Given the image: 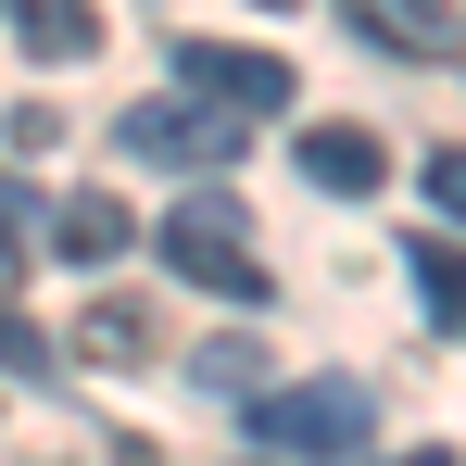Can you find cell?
<instances>
[{
	"mask_svg": "<svg viewBox=\"0 0 466 466\" xmlns=\"http://www.w3.org/2000/svg\"><path fill=\"white\" fill-rule=\"evenodd\" d=\"M0 366H51V340H38V328H25L13 303H0Z\"/></svg>",
	"mask_w": 466,
	"mask_h": 466,
	"instance_id": "4fadbf2b",
	"label": "cell"
},
{
	"mask_svg": "<svg viewBox=\"0 0 466 466\" xmlns=\"http://www.w3.org/2000/svg\"><path fill=\"white\" fill-rule=\"evenodd\" d=\"M189 379H202V390H228V403H252L265 353H252V340H202V353H189Z\"/></svg>",
	"mask_w": 466,
	"mask_h": 466,
	"instance_id": "8fae6325",
	"label": "cell"
},
{
	"mask_svg": "<svg viewBox=\"0 0 466 466\" xmlns=\"http://www.w3.org/2000/svg\"><path fill=\"white\" fill-rule=\"evenodd\" d=\"M265 13H303V0H265Z\"/></svg>",
	"mask_w": 466,
	"mask_h": 466,
	"instance_id": "e0dca14e",
	"label": "cell"
},
{
	"mask_svg": "<svg viewBox=\"0 0 466 466\" xmlns=\"http://www.w3.org/2000/svg\"><path fill=\"white\" fill-rule=\"evenodd\" d=\"M13 228H25V189H13V177H0V252H13Z\"/></svg>",
	"mask_w": 466,
	"mask_h": 466,
	"instance_id": "5bb4252c",
	"label": "cell"
},
{
	"mask_svg": "<svg viewBox=\"0 0 466 466\" xmlns=\"http://www.w3.org/2000/svg\"><path fill=\"white\" fill-rule=\"evenodd\" d=\"M303 177L353 202V189H379V177H390V152L366 139V127H303Z\"/></svg>",
	"mask_w": 466,
	"mask_h": 466,
	"instance_id": "8992f818",
	"label": "cell"
},
{
	"mask_svg": "<svg viewBox=\"0 0 466 466\" xmlns=\"http://www.w3.org/2000/svg\"><path fill=\"white\" fill-rule=\"evenodd\" d=\"M340 13H353V38H379L403 64H441L454 51V0H340Z\"/></svg>",
	"mask_w": 466,
	"mask_h": 466,
	"instance_id": "5b68a950",
	"label": "cell"
},
{
	"mask_svg": "<svg viewBox=\"0 0 466 466\" xmlns=\"http://www.w3.org/2000/svg\"><path fill=\"white\" fill-rule=\"evenodd\" d=\"M152 303H88L76 315V366H152Z\"/></svg>",
	"mask_w": 466,
	"mask_h": 466,
	"instance_id": "ba28073f",
	"label": "cell"
},
{
	"mask_svg": "<svg viewBox=\"0 0 466 466\" xmlns=\"http://www.w3.org/2000/svg\"><path fill=\"white\" fill-rule=\"evenodd\" d=\"M403 265H416V290H429V315H441V328H466V239H416Z\"/></svg>",
	"mask_w": 466,
	"mask_h": 466,
	"instance_id": "30bf717a",
	"label": "cell"
},
{
	"mask_svg": "<svg viewBox=\"0 0 466 466\" xmlns=\"http://www.w3.org/2000/svg\"><path fill=\"white\" fill-rule=\"evenodd\" d=\"M0 290H13V252H0Z\"/></svg>",
	"mask_w": 466,
	"mask_h": 466,
	"instance_id": "2e32d148",
	"label": "cell"
},
{
	"mask_svg": "<svg viewBox=\"0 0 466 466\" xmlns=\"http://www.w3.org/2000/svg\"><path fill=\"white\" fill-rule=\"evenodd\" d=\"M177 101H202V114H278L290 101V64H265V51H239V38H177Z\"/></svg>",
	"mask_w": 466,
	"mask_h": 466,
	"instance_id": "3957f363",
	"label": "cell"
},
{
	"mask_svg": "<svg viewBox=\"0 0 466 466\" xmlns=\"http://www.w3.org/2000/svg\"><path fill=\"white\" fill-rule=\"evenodd\" d=\"M429 202H441V215L466 228V152H429Z\"/></svg>",
	"mask_w": 466,
	"mask_h": 466,
	"instance_id": "7c38bea8",
	"label": "cell"
},
{
	"mask_svg": "<svg viewBox=\"0 0 466 466\" xmlns=\"http://www.w3.org/2000/svg\"><path fill=\"white\" fill-rule=\"evenodd\" d=\"M403 466H454V454H403Z\"/></svg>",
	"mask_w": 466,
	"mask_h": 466,
	"instance_id": "9a60e30c",
	"label": "cell"
},
{
	"mask_svg": "<svg viewBox=\"0 0 466 466\" xmlns=\"http://www.w3.org/2000/svg\"><path fill=\"white\" fill-rule=\"evenodd\" d=\"M0 13H13V38H25L38 64H88V38H101L88 0H0Z\"/></svg>",
	"mask_w": 466,
	"mask_h": 466,
	"instance_id": "52a82bcc",
	"label": "cell"
},
{
	"mask_svg": "<svg viewBox=\"0 0 466 466\" xmlns=\"http://www.w3.org/2000/svg\"><path fill=\"white\" fill-rule=\"evenodd\" d=\"M51 239H64V252H76V265H114V252H127V239H139V215H127V202H114V189H76V202H64V215H51Z\"/></svg>",
	"mask_w": 466,
	"mask_h": 466,
	"instance_id": "9c48e42d",
	"label": "cell"
},
{
	"mask_svg": "<svg viewBox=\"0 0 466 466\" xmlns=\"http://www.w3.org/2000/svg\"><path fill=\"white\" fill-rule=\"evenodd\" d=\"M252 429H265V454H366L379 403H366V379H290V390H252Z\"/></svg>",
	"mask_w": 466,
	"mask_h": 466,
	"instance_id": "6da1fadb",
	"label": "cell"
},
{
	"mask_svg": "<svg viewBox=\"0 0 466 466\" xmlns=\"http://www.w3.org/2000/svg\"><path fill=\"white\" fill-rule=\"evenodd\" d=\"M114 139L152 152V164H239V127H228V114H202V101H139Z\"/></svg>",
	"mask_w": 466,
	"mask_h": 466,
	"instance_id": "277c9868",
	"label": "cell"
},
{
	"mask_svg": "<svg viewBox=\"0 0 466 466\" xmlns=\"http://www.w3.org/2000/svg\"><path fill=\"white\" fill-rule=\"evenodd\" d=\"M164 265H177L189 290H215V303H265V290H278V278L252 265V239H239V215L215 202V189L164 215Z\"/></svg>",
	"mask_w": 466,
	"mask_h": 466,
	"instance_id": "7a4b0ae2",
	"label": "cell"
}]
</instances>
